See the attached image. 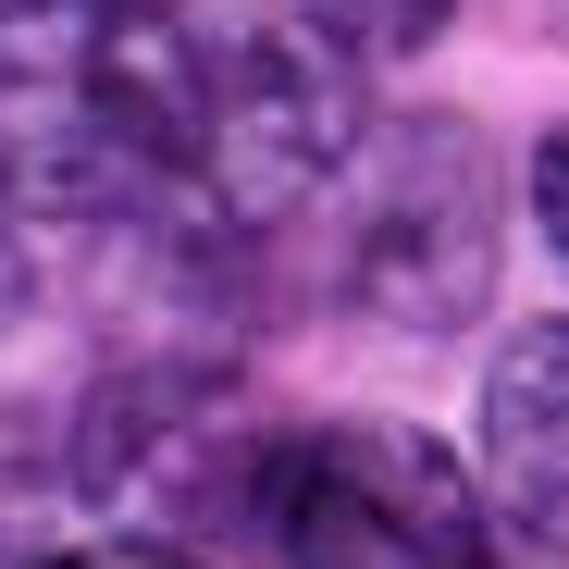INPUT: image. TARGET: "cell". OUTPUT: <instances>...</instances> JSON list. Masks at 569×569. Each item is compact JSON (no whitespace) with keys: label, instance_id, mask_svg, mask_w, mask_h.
Masks as SVG:
<instances>
[{"label":"cell","instance_id":"cell-7","mask_svg":"<svg viewBox=\"0 0 569 569\" xmlns=\"http://www.w3.org/2000/svg\"><path fill=\"white\" fill-rule=\"evenodd\" d=\"M50 569H211V557H186V545H161V532H112V545H74V557H50Z\"/></svg>","mask_w":569,"mask_h":569},{"label":"cell","instance_id":"cell-2","mask_svg":"<svg viewBox=\"0 0 569 569\" xmlns=\"http://www.w3.org/2000/svg\"><path fill=\"white\" fill-rule=\"evenodd\" d=\"M260 532L284 545V569H496L483 496H470L458 458L433 433H409V421L272 433Z\"/></svg>","mask_w":569,"mask_h":569},{"label":"cell","instance_id":"cell-3","mask_svg":"<svg viewBox=\"0 0 569 569\" xmlns=\"http://www.w3.org/2000/svg\"><path fill=\"white\" fill-rule=\"evenodd\" d=\"M359 149V112H347V50L310 26H248L236 50H211V100H199V199L223 223H272L298 211L310 186H335Z\"/></svg>","mask_w":569,"mask_h":569},{"label":"cell","instance_id":"cell-8","mask_svg":"<svg viewBox=\"0 0 569 569\" xmlns=\"http://www.w3.org/2000/svg\"><path fill=\"white\" fill-rule=\"evenodd\" d=\"M532 211H545V236H557V260H569V124L532 149Z\"/></svg>","mask_w":569,"mask_h":569},{"label":"cell","instance_id":"cell-9","mask_svg":"<svg viewBox=\"0 0 569 569\" xmlns=\"http://www.w3.org/2000/svg\"><path fill=\"white\" fill-rule=\"evenodd\" d=\"M13 310H26V236H13V211H0V335H13Z\"/></svg>","mask_w":569,"mask_h":569},{"label":"cell","instance_id":"cell-1","mask_svg":"<svg viewBox=\"0 0 569 569\" xmlns=\"http://www.w3.org/2000/svg\"><path fill=\"white\" fill-rule=\"evenodd\" d=\"M211 50L173 0H0V199L137 211L199 161Z\"/></svg>","mask_w":569,"mask_h":569},{"label":"cell","instance_id":"cell-5","mask_svg":"<svg viewBox=\"0 0 569 569\" xmlns=\"http://www.w3.org/2000/svg\"><path fill=\"white\" fill-rule=\"evenodd\" d=\"M483 508L532 557H569V322H520L483 371Z\"/></svg>","mask_w":569,"mask_h":569},{"label":"cell","instance_id":"cell-6","mask_svg":"<svg viewBox=\"0 0 569 569\" xmlns=\"http://www.w3.org/2000/svg\"><path fill=\"white\" fill-rule=\"evenodd\" d=\"M310 26L347 50V62H409L458 26V0H310Z\"/></svg>","mask_w":569,"mask_h":569},{"label":"cell","instance_id":"cell-4","mask_svg":"<svg viewBox=\"0 0 569 569\" xmlns=\"http://www.w3.org/2000/svg\"><path fill=\"white\" fill-rule=\"evenodd\" d=\"M397 322H458L483 298V149L470 137H397L371 161V211H359V260H347Z\"/></svg>","mask_w":569,"mask_h":569}]
</instances>
